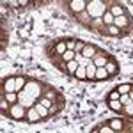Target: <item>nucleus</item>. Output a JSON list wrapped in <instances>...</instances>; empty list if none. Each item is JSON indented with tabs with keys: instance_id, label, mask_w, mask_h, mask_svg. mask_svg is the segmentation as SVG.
<instances>
[{
	"instance_id": "21",
	"label": "nucleus",
	"mask_w": 133,
	"mask_h": 133,
	"mask_svg": "<svg viewBox=\"0 0 133 133\" xmlns=\"http://www.w3.org/2000/svg\"><path fill=\"white\" fill-rule=\"evenodd\" d=\"M64 108H66V103H55V105H51V108L48 110V112H50V119L55 117V115H59Z\"/></svg>"
},
{
	"instance_id": "26",
	"label": "nucleus",
	"mask_w": 133,
	"mask_h": 133,
	"mask_svg": "<svg viewBox=\"0 0 133 133\" xmlns=\"http://www.w3.org/2000/svg\"><path fill=\"white\" fill-rule=\"evenodd\" d=\"M75 80H80V82H87V73H85V68L83 66H80L78 69H76V73H75V76H73Z\"/></svg>"
},
{
	"instance_id": "33",
	"label": "nucleus",
	"mask_w": 133,
	"mask_h": 133,
	"mask_svg": "<svg viewBox=\"0 0 133 133\" xmlns=\"http://www.w3.org/2000/svg\"><path fill=\"white\" fill-rule=\"evenodd\" d=\"M85 44H87L85 41H82V39H76V44H75V53H82L83 48H85Z\"/></svg>"
},
{
	"instance_id": "12",
	"label": "nucleus",
	"mask_w": 133,
	"mask_h": 133,
	"mask_svg": "<svg viewBox=\"0 0 133 133\" xmlns=\"http://www.w3.org/2000/svg\"><path fill=\"white\" fill-rule=\"evenodd\" d=\"M99 50H101V48H99L98 44H94V43H87L85 48H83V51H82V55L85 57V59H91V61H92V59L98 55V51H99Z\"/></svg>"
},
{
	"instance_id": "2",
	"label": "nucleus",
	"mask_w": 133,
	"mask_h": 133,
	"mask_svg": "<svg viewBox=\"0 0 133 133\" xmlns=\"http://www.w3.org/2000/svg\"><path fill=\"white\" fill-rule=\"evenodd\" d=\"M68 51V46H66V37H55L44 44V55L48 59H53V57H59V55H64Z\"/></svg>"
},
{
	"instance_id": "5",
	"label": "nucleus",
	"mask_w": 133,
	"mask_h": 133,
	"mask_svg": "<svg viewBox=\"0 0 133 133\" xmlns=\"http://www.w3.org/2000/svg\"><path fill=\"white\" fill-rule=\"evenodd\" d=\"M114 25L123 32V37L131 36V32H133V14H131V12H128L126 16L115 18V20H114Z\"/></svg>"
},
{
	"instance_id": "19",
	"label": "nucleus",
	"mask_w": 133,
	"mask_h": 133,
	"mask_svg": "<svg viewBox=\"0 0 133 133\" xmlns=\"http://www.w3.org/2000/svg\"><path fill=\"white\" fill-rule=\"evenodd\" d=\"M107 107H108V110H112V112H115V114H123V103L121 101H107Z\"/></svg>"
},
{
	"instance_id": "15",
	"label": "nucleus",
	"mask_w": 133,
	"mask_h": 133,
	"mask_svg": "<svg viewBox=\"0 0 133 133\" xmlns=\"http://www.w3.org/2000/svg\"><path fill=\"white\" fill-rule=\"evenodd\" d=\"M50 62H51V66H53V68H57V69H59L61 73H64V75L68 73V64H66V62L62 61V55H59V57H53V59H50Z\"/></svg>"
},
{
	"instance_id": "4",
	"label": "nucleus",
	"mask_w": 133,
	"mask_h": 133,
	"mask_svg": "<svg viewBox=\"0 0 133 133\" xmlns=\"http://www.w3.org/2000/svg\"><path fill=\"white\" fill-rule=\"evenodd\" d=\"M46 87H48V83H46V82H43V80H39V78H34V76H29V82H27V85H25L23 91L27 92V94H30L32 98L39 99Z\"/></svg>"
},
{
	"instance_id": "13",
	"label": "nucleus",
	"mask_w": 133,
	"mask_h": 133,
	"mask_svg": "<svg viewBox=\"0 0 133 133\" xmlns=\"http://www.w3.org/2000/svg\"><path fill=\"white\" fill-rule=\"evenodd\" d=\"M44 119H43L39 112L32 107V108H27V119H25V123L27 124H36V123H43Z\"/></svg>"
},
{
	"instance_id": "14",
	"label": "nucleus",
	"mask_w": 133,
	"mask_h": 133,
	"mask_svg": "<svg viewBox=\"0 0 133 133\" xmlns=\"http://www.w3.org/2000/svg\"><path fill=\"white\" fill-rule=\"evenodd\" d=\"M101 36L103 37H123V32L119 30L115 25H105Z\"/></svg>"
},
{
	"instance_id": "28",
	"label": "nucleus",
	"mask_w": 133,
	"mask_h": 133,
	"mask_svg": "<svg viewBox=\"0 0 133 133\" xmlns=\"http://www.w3.org/2000/svg\"><path fill=\"white\" fill-rule=\"evenodd\" d=\"M9 108H11V105L7 103V99L4 96H0V112H2V117H5V114H7Z\"/></svg>"
},
{
	"instance_id": "20",
	"label": "nucleus",
	"mask_w": 133,
	"mask_h": 133,
	"mask_svg": "<svg viewBox=\"0 0 133 133\" xmlns=\"http://www.w3.org/2000/svg\"><path fill=\"white\" fill-rule=\"evenodd\" d=\"M34 108H36V110L39 112V115H41L44 121H48V119H50V112H48V108H46L44 105H41V103L37 101L36 105H34Z\"/></svg>"
},
{
	"instance_id": "30",
	"label": "nucleus",
	"mask_w": 133,
	"mask_h": 133,
	"mask_svg": "<svg viewBox=\"0 0 133 133\" xmlns=\"http://www.w3.org/2000/svg\"><path fill=\"white\" fill-rule=\"evenodd\" d=\"M119 98H121V94L115 91V87H114L112 91H108V94H107L105 99H107V101H119Z\"/></svg>"
},
{
	"instance_id": "24",
	"label": "nucleus",
	"mask_w": 133,
	"mask_h": 133,
	"mask_svg": "<svg viewBox=\"0 0 133 133\" xmlns=\"http://www.w3.org/2000/svg\"><path fill=\"white\" fill-rule=\"evenodd\" d=\"M121 117H126V119H133V101L126 103L123 107V114H121Z\"/></svg>"
},
{
	"instance_id": "23",
	"label": "nucleus",
	"mask_w": 133,
	"mask_h": 133,
	"mask_svg": "<svg viewBox=\"0 0 133 133\" xmlns=\"http://www.w3.org/2000/svg\"><path fill=\"white\" fill-rule=\"evenodd\" d=\"M115 91L119 92L121 96H123V94H130V92L133 91V83H130V82L121 83V85H117V87H115Z\"/></svg>"
},
{
	"instance_id": "18",
	"label": "nucleus",
	"mask_w": 133,
	"mask_h": 133,
	"mask_svg": "<svg viewBox=\"0 0 133 133\" xmlns=\"http://www.w3.org/2000/svg\"><path fill=\"white\" fill-rule=\"evenodd\" d=\"M29 82V76L27 75H16V92H21L25 89V85Z\"/></svg>"
},
{
	"instance_id": "36",
	"label": "nucleus",
	"mask_w": 133,
	"mask_h": 133,
	"mask_svg": "<svg viewBox=\"0 0 133 133\" xmlns=\"http://www.w3.org/2000/svg\"><path fill=\"white\" fill-rule=\"evenodd\" d=\"M128 96H130V101H133V91L130 92V94H128Z\"/></svg>"
},
{
	"instance_id": "31",
	"label": "nucleus",
	"mask_w": 133,
	"mask_h": 133,
	"mask_svg": "<svg viewBox=\"0 0 133 133\" xmlns=\"http://www.w3.org/2000/svg\"><path fill=\"white\" fill-rule=\"evenodd\" d=\"M114 14L110 12V11H107L105 14H103V18H101V21H103V25H114Z\"/></svg>"
},
{
	"instance_id": "34",
	"label": "nucleus",
	"mask_w": 133,
	"mask_h": 133,
	"mask_svg": "<svg viewBox=\"0 0 133 133\" xmlns=\"http://www.w3.org/2000/svg\"><path fill=\"white\" fill-rule=\"evenodd\" d=\"M75 44H76V37H66V46H68V50L75 51Z\"/></svg>"
},
{
	"instance_id": "1",
	"label": "nucleus",
	"mask_w": 133,
	"mask_h": 133,
	"mask_svg": "<svg viewBox=\"0 0 133 133\" xmlns=\"http://www.w3.org/2000/svg\"><path fill=\"white\" fill-rule=\"evenodd\" d=\"M110 9V0H87V14L92 20H101L103 14Z\"/></svg>"
},
{
	"instance_id": "11",
	"label": "nucleus",
	"mask_w": 133,
	"mask_h": 133,
	"mask_svg": "<svg viewBox=\"0 0 133 133\" xmlns=\"http://www.w3.org/2000/svg\"><path fill=\"white\" fill-rule=\"evenodd\" d=\"M124 121H126V117H121V115L119 117H112V119H105V123L108 124L115 133H119L124 128Z\"/></svg>"
},
{
	"instance_id": "25",
	"label": "nucleus",
	"mask_w": 133,
	"mask_h": 133,
	"mask_svg": "<svg viewBox=\"0 0 133 133\" xmlns=\"http://www.w3.org/2000/svg\"><path fill=\"white\" fill-rule=\"evenodd\" d=\"M96 71H98V68L94 66V62H91V64L85 68V73H87V82H92V80H94V76H96Z\"/></svg>"
},
{
	"instance_id": "27",
	"label": "nucleus",
	"mask_w": 133,
	"mask_h": 133,
	"mask_svg": "<svg viewBox=\"0 0 133 133\" xmlns=\"http://www.w3.org/2000/svg\"><path fill=\"white\" fill-rule=\"evenodd\" d=\"M78 68H80V64H78L76 61H71V62H68V73H66V75H68V76H71V78H73Z\"/></svg>"
},
{
	"instance_id": "35",
	"label": "nucleus",
	"mask_w": 133,
	"mask_h": 133,
	"mask_svg": "<svg viewBox=\"0 0 133 133\" xmlns=\"http://www.w3.org/2000/svg\"><path fill=\"white\" fill-rule=\"evenodd\" d=\"M119 101L123 103V105H126V103H130V96H128V94H123V96L119 98Z\"/></svg>"
},
{
	"instance_id": "10",
	"label": "nucleus",
	"mask_w": 133,
	"mask_h": 133,
	"mask_svg": "<svg viewBox=\"0 0 133 133\" xmlns=\"http://www.w3.org/2000/svg\"><path fill=\"white\" fill-rule=\"evenodd\" d=\"M2 92H16V75L2 78Z\"/></svg>"
},
{
	"instance_id": "16",
	"label": "nucleus",
	"mask_w": 133,
	"mask_h": 133,
	"mask_svg": "<svg viewBox=\"0 0 133 133\" xmlns=\"http://www.w3.org/2000/svg\"><path fill=\"white\" fill-rule=\"evenodd\" d=\"M112 76L108 75V71L105 69V68H98V71H96V76H94V80L92 82H107V80H110Z\"/></svg>"
},
{
	"instance_id": "8",
	"label": "nucleus",
	"mask_w": 133,
	"mask_h": 133,
	"mask_svg": "<svg viewBox=\"0 0 133 133\" xmlns=\"http://www.w3.org/2000/svg\"><path fill=\"white\" fill-rule=\"evenodd\" d=\"M73 20L76 21L78 25H82L83 29H87V30H92V23H94V20H92L91 16L87 14V11H85V12H82V14H76V16H73Z\"/></svg>"
},
{
	"instance_id": "17",
	"label": "nucleus",
	"mask_w": 133,
	"mask_h": 133,
	"mask_svg": "<svg viewBox=\"0 0 133 133\" xmlns=\"http://www.w3.org/2000/svg\"><path fill=\"white\" fill-rule=\"evenodd\" d=\"M91 133H115V131H114L112 128H110L108 124H107L105 121H103V123L96 124V126H94V128L91 130Z\"/></svg>"
},
{
	"instance_id": "7",
	"label": "nucleus",
	"mask_w": 133,
	"mask_h": 133,
	"mask_svg": "<svg viewBox=\"0 0 133 133\" xmlns=\"http://www.w3.org/2000/svg\"><path fill=\"white\" fill-rule=\"evenodd\" d=\"M110 12L114 14V18H121V16H126L130 9L124 2H119V0H110Z\"/></svg>"
},
{
	"instance_id": "6",
	"label": "nucleus",
	"mask_w": 133,
	"mask_h": 133,
	"mask_svg": "<svg viewBox=\"0 0 133 133\" xmlns=\"http://www.w3.org/2000/svg\"><path fill=\"white\" fill-rule=\"evenodd\" d=\"M5 119L16 121V123H25V119H27V108L21 107L20 103L11 105V108L7 110V114H5Z\"/></svg>"
},
{
	"instance_id": "3",
	"label": "nucleus",
	"mask_w": 133,
	"mask_h": 133,
	"mask_svg": "<svg viewBox=\"0 0 133 133\" xmlns=\"http://www.w3.org/2000/svg\"><path fill=\"white\" fill-rule=\"evenodd\" d=\"M59 5L73 18L76 14L85 12V9H87V0H64V2H59Z\"/></svg>"
},
{
	"instance_id": "9",
	"label": "nucleus",
	"mask_w": 133,
	"mask_h": 133,
	"mask_svg": "<svg viewBox=\"0 0 133 133\" xmlns=\"http://www.w3.org/2000/svg\"><path fill=\"white\" fill-rule=\"evenodd\" d=\"M105 69L108 71V75H110L112 78H114V76H117V75L121 73V66H119V61H117V59H115L114 55H110V57H108V62H107V66H105Z\"/></svg>"
},
{
	"instance_id": "29",
	"label": "nucleus",
	"mask_w": 133,
	"mask_h": 133,
	"mask_svg": "<svg viewBox=\"0 0 133 133\" xmlns=\"http://www.w3.org/2000/svg\"><path fill=\"white\" fill-rule=\"evenodd\" d=\"M7 43H9V36H7V30H5L4 23H2V41H0V46H2V50H5V48H7Z\"/></svg>"
},
{
	"instance_id": "32",
	"label": "nucleus",
	"mask_w": 133,
	"mask_h": 133,
	"mask_svg": "<svg viewBox=\"0 0 133 133\" xmlns=\"http://www.w3.org/2000/svg\"><path fill=\"white\" fill-rule=\"evenodd\" d=\"M119 133H133V119H126L124 121V128Z\"/></svg>"
},
{
	"instance_id": "22",
	"label": "nucleus",
	"mask_w": 133,
	"mask_h": 133,
	"mask_svg": "<svg viewBox=\"0 0 133 133\" xmlns=\"http://www.w3.org/2000/svg\"><path fill=\"white\" fill-rule=\"evenodd\" d=\"M0 96H4L9 105H16V103L20 101V98H18V92H2Z\"/></svg>"
}]
</instances>
